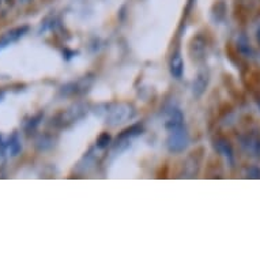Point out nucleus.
<instances>
[{"label": "nucleus", "instance_id": "nucleus-8", "mask_svg": "<svg viewBox=\"0 0 260 260\" xmlns=\"http://www.w3.org/2000/svg\"><path fill=\"white\" fill-rule=\"evenodd\" d=\"M2 2H3V0H0V3H2Z\"/></svg>", "mask_w": 260, "mask_h": 260}, {"label": "nucleus", "instance_id": "nucleus-6", "mask_svg": "<svg viewBox=\"0 0 260 260\" xmlns=\"http://www.w3.org/2000/svg\"><path fill=\"white\" fill-rule=\"evenodd\" d=\"M9 149L11 155H17V154L21 151V143H19V141H18L17 135H14L13 139L9 142Z\"/></svg>", "mask_w": 260, "mask_h": 260}, {"label": "nucleus", "instance_id": "nucleus-4", "mask_svg": "<svg viewBox=\"0 0 260 260\" xmlns=\"http://www.w3.org/2000/svg\"><path fill=\"white\" fill-rule=\"evenodd\" d=\"M128 113H129V108L123 105V107H120L117 111L112 112L111 120L112 121H115V123H121L123 120L127 119Z\"/></svg>", "mask_w": 260, "mask_h": 260}, {"label": "nucleus", "instance_id": "nucleus-2", "mask_svg": "<svg viewBox=\"0 0 260 260\" xmlns=\"http://www.w3.org/2000/svg\"><path fill=\"white\" fill-rule=\"evenodd\" d=\"M181 124H183V113H181L179 109H173V112H172V115L169 116V119H168L165 125H167L168 129L175 131V129L181 128Z\"/></svg>", "mask_w": 260, "mask_h": 260}, {"label": "nucleus", "instance_id": "nucleus-3", "mask_svg": "<svg viewBox=\"0 0 260 260\" xmlns=\"http://www.w3.org/2000/svg\"><path fill=\"white\" fill-rule=\"evenodd\" d=\"M183 59H181V56L180 55H175L172 57V61H171V71H172V75L176 78H181L183 75Z\"/></svg>", "mask_w": 260, "mask_h": 260}, {"label": "nucleus", "instance_id": "nucleus-5", "mask_svg": "<svg viewBox=\"0 0 260 260\" xmlns=\"http://www.w3.org/2000/svg\"><path fill=\"white\" fill-rule=\"evenodd\" d=\"M206 85H207V78H206L205 74H201L197 78L195 83H193V93L197 94V95H201L203 93V90L206 89Z\"/></svg>", "mask_w": 260, "mask_h": 260}, {"label": "nucleus", "instance_id": "nucleus-1", "mask_svg": "<svg viewBox=\"0 0 260 260\" xmlns=\"http://www.w3.org/2000/svg\"><path fill=\"white\" fill-rule=\"evenodd\" d=\"M187 134L179 128V129L172 131V135L168 139V149L171 150L172 153H180V151H183L187 147Z\"/></svg>", "mask_w": 260, "mask_h": 260}, {"label": "nucleus", "instance_id": "nucleus-7", "mask_svg": "<svg viewBox=\"0 0 260 260\" xmlns=\"http://www.w3.org/2000/svg\"><path fill=\"white\" fill-rule=\"evenodd\" d=\"M109 141H111L109 135H108V134H103V135L99 138V147H100V149H104V147H107L108 143H109Z\"/></svg>", "mask_w": 260, "mask_h": 260}]
</instances>
